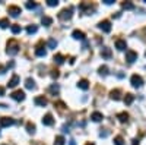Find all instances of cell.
<instances>
[{
  "instance_id": "1",
  "label": "cell",
  "mask_w": 146,
  "mask_h": 145,
  "mask_svg": "<svg viewBox=\"0 0 146 145\" xmlns=\"http://www.w3.org/2000/svg\"><path fill=\"white\" fill-rule=\"evenodd\" d=\"M130 82H131V85L135 87V88H140V87L143 85V79H142V76H139V75H133V76L130 78Z\"/></svg>"
},
{
  "instance_id": "2",
  "label": "cell",
  "mask_w": 146,
  "mask_h": 145,
  "mask_svg": "<svg viewBox=\"0 0 146 145\" xmlns=\"http://www.w3.org/2000/svg\"><path fill=\"white\" fill-rule=\"evenodd\" d=\"M10 97H12L15 101H23V100H25V92L21 91V90H18V91H15V92H12Z\"/></svg>"
},
{
  "instance_id": "3",
  "label": "cell",
  "mask_w": 146,
  "mask_h": 145,
  "mask_svg": "<svg viewBox=\"0 0 146 145\" xmlns=\"http://www.w3.org/2000/svg\"><path fill=\"white\" fill-rule=\"evenodd\" d=\"M18 51H19V45H18L16 43L12 41V43L7 45V54H9V56H15Z\"/></svg>"
},
{
  "instance_id": "4",
  "label": "cell",
  "mask_w": 146,
  "mask_h": 145,
  "mask_svg": "<svg viewBox=\"0 0 146 145\" xmlns=\"http://www.w3.org/2000/svg\"><path fill=\"white\" fill-rule=\"evenodd\" d=\"M126 60H127V63H133L135 60H137V53L133 51V50H127L126 51Z\"/></svg>"
},
{
  "instance_id": "5",
  "label": "cell",
  "mask_w": 146,
  "mask_h": 145,
  "mask_svg": "<svg viewBox=\"0 0 146 145\" xmlns=\"http://www.w3.org/2000/svg\"><path fill=\"white\" fill-rule=\"evenodd\" d=\"M7 12H9V15L10 16H13V18H16V16H19L21 15V7L19 6H9L7 7Z\"/></svg>"
},
{
  "instance_id": "6",
  "label": "cell",
  "mask_w": 146,
  "mask_h": 145,
  "mask_svg": "<svg viewBox=\"0 0 146 145\" xmlns=\"http://www.w3.org/2000/svg\"><path fill=\"white\" fill-rule=\"evenodd\" d=\"M13 123H15V120L12 117H2V119H0V126H2V128H9Z\"/></svg>"
},
{
  "instance_id": "7",
  "label": "cell",
  "mask_w": 146,
  "mask_h": 145,
  "mask_svg": "<svg viewBox=\"0 0 146 145\" xmlns=\"http://www.w3.org/2000/svg\"><path fill=\"white\" fill-rule=\"evenodd\" d=\"M58 18L63 19V21L70 19V18H72V9H70V7H69V9H63V10L58 13Z\"/></svg>"
},
{
  "instance_id": "8",
  "label": "cell",
  "mask_w": 146,
  "mask_h": 145,
  "mask_svg": "<svg viewBox=\"0 0 146 145\" xmlns=\"http://www.w3.org/2000/svg\"><path fill=\"white\" fill-rule=\"evenodd\" d=\"M98 27L104 32H110V31H111V22H110V21H102V22H100Z\"/></svg>"
},
{
  "instance_id": "9",
  "label": "cell",
  "mask_w": 146,
  "mask_h": 145,
  "mask_svg": "<svg viewBox=\"0 0 146 145\" xmlns=\"http://www.w3.org/2000/svg\"><path fill=\"white\" fill-rule=\"evenodd\" d=\"M54 123V119H53V116L50 114V113H47L44 117H42V125L44 126H51Z\"/></svg>"
},
{
  "instance_id": "10",
  "label": "cell",
  "mask_w": 146,
  "mask_h": 145,
  "mask_svg": "<svg viewBox=\"0 0 146 145\" xmlns=\"http://www.w3.org/2000/svg\"><path fill=\"white\" fill-rule=\"evenodd\" d=\"M19 81H21L19 76H18V75H13V76L10 78V81H9V84H7V87H9V88H15L18 84H19Z\"/></svg>"
},
{
  "instance_id": "11",
  "label": "cell",
  "mask_w": 146,
  "mask_h": 145,
  "mask_svg": "<svg viewBox=\"0 0 146 145\" xmlns=\"http://www.w3.org/2000/svg\"><path fill=\"white\" fill-rule=\"evenodd\" d=\"M72 37L75 38V40H82V41H85V34L82 32V31H79V29H75L72 32Z\"/></svg>"
},
{
  "instance_id": "12",
  "label": "cell",
  "mask_w": 146,
  "mask_h": 145,
  "mask_svg": "<svg viewBox=\"0 0 146 145\" xmlns=\"http://www.w3.org/2000/svg\"><path fill=\"white\" fill-rule=\"evenodd\" d=\"M102 119H104V116H102V113H100V112H94V113L91 114V120H92V122H101Z\"/></svg>"
},
{
  "instance_id": "13",
  "label": "cell",
  "mask_w": 146,
  "mask_h": 145,
  "mask_svg": "<svg viewBox=\"0 0 146 145\" xmlns=\"http://www.w3.org/2000/svg\"><path fill=\"white\" fill-rule=\"evenodd\" d=\"M126 47H127V44H126L124 40H117L115 41V48H117V50L123 51V50H126Z\"/></svg>"
},
{
  "instance_id": "14",
  "label": "cell",
  "mask_w": 146,
  "mask_h": 145,
  "mask_svg": "<svg viewBox=\"0 0 146 145\" xmlns=\"http://www.w3.org/2000/svg\"><path fill=\"white\" fill-rule=\"evenodd\" d=\"M78 87H79L80 90H83V91H86V90L89 88V82H88L86 79H80V81L78 82Z\"/></svg>"
},
{
  "instance_id": "15",
  "label": "cell",
  "mask_w": 146,
  "mask_h": 145,
  "mask_svg": "<svg viewBox=\"0 0 146 145\" xmlns=\"http://www.w3.org/2000/svg\"><path fill=\"white\" fill-rule=\"evenodd\" d=\"M34 103H35L36 106H41V107L47 106V100L44 98V97H35V100H34Z\"/></svg>"
},
{
  "instance_id": "16",
  "label": "cell",
  "mask_w": 146,
  "mask_h": 145,
  "mask_svg": "<svg viewBox=\"0 0 146 145\" xmlns=\"http://www.w3.org/2000/svg\"><path fill=\"white\" fill-rule=\"evenodd\" d=\"M25 87H27L28 90H34V88H35V81H34L32 78H27V79H25Z\"/></svg>"
},
{
  "instance_id": "17",
  "label": "cell",
  "mask_w": 146,
  "mask_h": 145,
  "mask_svg": "<svg viewBox=\"0 0 146 145\" xmlns=\"http://www.w3.org/2000/svg\"><path fill=\"white\" fill-rule=\"evenodd\" d=\"M41 23H42L44 27H50L51 23H53V19H51L50 16H42V18H41Z\"/></svg>"
},
{
  "instance_id": "18",
  "label": "cell",
  "mask_w": 146,
  "mask_h": 145,
  "mask_svg": "<svg viewBox=\"0 0 146 145\" xmlns=\"http://www.w3.org/2000/svg\"><path fill=\"white\" fill-rule=\"evenodd\" d=\"M101 56L104 59H110V57H111V50H110L108 47H104L102 50H101Z\"/></svg>"
},
{
  "instance_id": "19",
  "label": "cell",
  "mask_w": 146,
  "mask_h": 145,
  "mask_svg": "<svg viewBox=\"0 0 146 145\" xmlns=\"http://www.w3.org/2000/svg\"><path fill=\"white\" fill-rule=\"evenodd\" d=\"M117 119L120 120L121 123H126L127 120H129V114H127V113H118V114H117Z\"/></svg>"
},
{
  "instance_id": "20",
  "label": "cell",
  "mask_w": 146,
  "mask_h": 145,
  "mask_svg": "<svg viewBox=\"0 0 146 145\" xmlns=\"http://www.w3.org/2000/svg\"><path fill=\"white\" fill-rule=\"evenodd\" d=\"M35 54L40 56V57H44V56L47 54V51H45L44 47H36V48H35Z\"/></svg>"
},
{
  "instance_id": "21",
  "label": "cell",
  "mask_w": 146,
  "mask_h": 145,
  "mask_svg": "<svg viewBox=\"0 0 146 145\" xmlns=\"http://www.w3.org/2000/svg\"><path fill=\"white\" fill-rule=\"evenodd\" d=\"M110 97H111L113 100H120V90H113L111 92H110Z\"/></svg>"
},
{
  "instance_id": "22",
  "label": "cell",
  "mask_w": 146,
  "mask_h": 145,
  "mask_svg": "<svg viewBox=\"0 0 146 145\" xmlns=\"http://www.w3.org/2000/svg\"><path fill=\"white\" fill-rule=\"evenodd\" d=\"M133 100H135V95H131V94H126V98H124V103L127 106H130L133 103Z\"/></svg>"
},
{
  "instance_id": "23",
  "label": "cell",
  "mask_w": 146,
  "mask_h": 145,
  "mask_svg": "<svg viewBox=\"0 0 146 145\" xmlns=\"http://www.w3.org/2000/svg\"><path fill=\"white\" fill-rule=\"evenodd\" d=\"M54 62H56L57 65H62V63L64 62V57H63L62 54H56V56H54Z\"/></svg>"
},
{
  "instance_id": "24",
  "label": "cell",
  "mask_w": 146,
  "mask_h": 145,
  "mask_svg": "<svg viewBox=\"0 0 146 145\" xmlns=\"http://www.w3.org/2000/svg\"><path fill=\"white\" fill-rule=\"evenodd\" d=\"M36 31H38V28H36V25H29V27L27 28V32H28L29 35H32V34H35Z\"/></svg>"
},
{
  "instance_id": "25",
  "label": "cell",
  "mask_w": 146,
  "mask_h": 145,
  "mask_svg": "<svg viewBox=\"0 0 146 145\" xmlns=\"http://www.w3.org/2000/svg\"><path fill=\"white\" fill-rule=\"evenodd\" d=\"M98 72H100V75H102V76H107V75H108V67L104 65V66H101V67L98 69Z\"/></svg>"
},
{
  "instance_id": "26",
  "label": "cell",
  "mask_w": 146,
  "mask_h": 145,
  "mask_svg": "<svg viewBox=\"0 0 146 145\" xmlns=\"http://www.w3.org/2000/svg\"><path fill=\"white\" fill-rule=\"evenodd\" d=\"M64 138L63 136H56V139H54V145H64Z\"/></svg>"
},
{
  "instance_id": "27",
  "label": "cell",
  "mask_w": 146,
  "mask_h": 145,
  "mask_svg": "<svg viewBox=\"0 0 146 145\" xmlns=\"http://www.w3.org/2000/svg\"><path fill=\"white\" fill-rule=\"evenodd\" d=\"M58 91H60V87L57 85V84H53V85L50 87V92L51 94H58Z\"/></svg>"
},
{
  "instance_id": "28",
  "label": "cell",
  "mask_w": 146,
  "mask_h": 145,
  "mask_svg": "<svg viewBox=\"0 0 146 145\" xmlns=\"http://www.w3.org/2000/svg\"><path fill=\"white\" fill-rule=\"evenodd\" d=\"M47 45H48V48H56L57 47V41L53 40V38H50V40H48V43H47Z\"/></svg>"
},
{
  "instance_id": "29",
  "label": "cell",
  "mask_w": 146,
  "mask_h": 145,
  "mask_svg": "<svg viewBox=\"0 0 146 145\" xmlns=\"http://www.w3.org/2000/svg\"><path fill=\"white\" fill-rule=\"evenodd\" d=\"M114 145H124V139L121 136H115L114 138Z\"/></svg>"
},
{
  "instance_id": "30",
  "label": "cell",
  "mask_w": 146,
  "mask_h": 145,
  "mask_svg": "<svg viewBox=\"0 0 146 145\" xmlns=\"http://www.w3.org/2000/svg\"><path fill=\"white\" fill-rule=\"evenodd\" d=\"M9 25V19H0V28H7Z\"/></svg>"
},
{
  "instance_id": "31",
  "label": "cell",
  "mask_w": 146,
  "mask_h": 145,
  "mask_svg": "<svg viewBox=\"0 0 146 145\" xmlns=\"http://www.w3.org/2000/svg\"><path fill=\"white\" fill-rule=\"evenodd\" d=\"M10 31L13 34H19L21 32V25H12L10 27Z\"/></svg>"
},
{
  "instance_id": "32",
  "label": "cell",
  "mask_w": 146,
  "mask_h": 145,
  "mask_svg": "<svg viewBox=\"0 0 146 145\" xmlns=\"http://www.w3.org/2000/svg\"><path fill=\"white\" fill-rule=\"evenodd\" d=\"M27 130L29 132V134H35V125L28 123V125H27Z\"/></svg>"
},
{
  "instance_id": "33",
  "label": "cell",
  "mask_w": 146,
  "mask_h": 145,
  "mask_svg": "<svg viewBox=\"0 0 146 145\" xmlns=\"http://www.w3.org/2000/svg\"><path fill=\"white\" fill-rule=\"evenodd\" d=\"M123 9H127V10H130V9H135V5H133L131 2H127V3H123Z\"/></svg>"
},
{
  "instance_id": "34",
  "label": "cell",
  "mask_w": 146,
  "mask_h": 145,
  "mask_svg": "<svg viewBox=\"0 0 146 145\" xmlns=\"http://www.w3.org/2000/svg\"><path fill=\"white\" fill-rule=\"evenodd\" d=\"M47 5L50 6V7H54L58 5V0H47Z\"/></svg>"
},
{
  "instance_id": "35",
  "label": "cell",
  "mask_w": 146,
  "mask_h": 145,
  "mask_svg": "<svg viewBox=\"0 0 146 145\" xmlns=\"http://www.w3.org/2000/svg\"><path fill=\"white\" fill-rule=\"evenodd\" d=\"M25 7H27V9H35V7H36V3H34V2H27V3H25Z\"/></svg>"
},
{
  "instance_id": "36",
  "label": "cell",
  "mask_w": 146,
  "mask_h": 145,
  "mask_svg": "<svg viewBox=\"0 0 146 145\" xmlns=\"http://www.w3.org/2000/svg\"><path fill=\"white\" fill-rule=\"evenodd\" d=\"M100 136H101V138H107V136H108V130L101 129V132H100Z\"/></svg>"
},
{
  "instance_id": "37",
  "label": "cell",
  "mask_w": 146,
  "mask_h": 145,
  "mask_svg": "<svg viewBox=\"0 0 146 145\" xmlns=\"http://www.w3.org/2000/svg\"><path fill=\"white\" fill-rule=\"evenodd\" d=\"M102 2H104L105 5H113V3H114V0H102Z\"/></svg>"
},
{
  "instance_id": "38",
  "label": "cell",
  "mask_w": 146,
  "mask_h": 145,
  "mask_svg": "<svg viewBox=\"0 0 146 145\" xmlns=\"http://www.w3.org/2000/svg\"><path fill=\"white\" fill-rule=\"evenodd\" d=\"M51 76H53V78H58V74H57V70H56V72H53V74H51Z\"/></svg>"
},
{
  "instance_id": "39",
  "label": "cell",
  "mask_w": 146,
  "mask_h": 145,
  "mask_svg": "<svg viewBox=\"0 0 146 145\" xmlns=\"http://www.w3.org/2000/svg\"><path fill=\"white\" fill-rule=\"evenodd\" d=\"M2 95H5V88L0 87V97H2Z\"/></svg>"
},
{
  "instance_id": "40",
  "label": "cell",
  "mask_w": 146,
  "mask_h": 145,
  "mask_svg": "<svg viewBox=\"0 0 146 145\" xmlns=\"http://www.w3.org/2000/svg\"><path fill=\"white\" fill-rule=\"evenodd\" d=\"M131 145H139V141H137V139H133V142H131Z\"/></svg>"
},
{
  "instance_id": "41",
  "label": "cell",
  "mask_w": 146,
  "mask_h": 145,
  "mask_svg": "<svg viewBox=\"0 0 146 145\" xmlns=\"http://www.w3.org/2000/svg\"><path fill=\"white\" fill-rule=\"evenodd\" d=\"M69 145H76V142H75V139H72V141H70V144H69Z\"/></svg>"
},
{
  "instance_id": "42",
  "label": "cell",
  "mask_w": 146,
  "mask_h": 145,
  "mask_svg": "<svg viewBox=\"0 0 146 145\" xmlns=\"http://www.w3.org/2000/svg\"><path fill=\"white\" fill-rule=\"evenodd\" d=\"M86 145H94V144H92V142H89V144H86Z\"/></svg>"
},
{
  "instance_id": "43",
  "label": "cell",
  "mask_w": 146,
  "mask_h": 145,
  "mask_svg": "<svg viewBox=\"0 0 146 145\" xmlns=\"http://www.w3.org/2000/svg\"><path fill=\"white\" fill-rule=\"evenodd\" d=\"M2 145H6V144H2Z\"/></svg>"
}]
</instances>
